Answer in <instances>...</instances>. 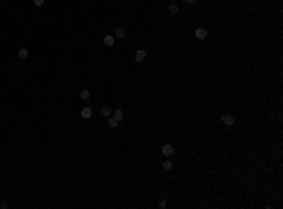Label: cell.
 <instances>
[{
	"instance_id": "cell-9",
	"label": "cell",
	"mask_w": 283,
	"mask_h": 209,
	"mask_svg": "<svg viewBox=\"0 0 283 209\" xmlns=\"http://www.w3.org/2000/svg\"><path fill=\"white\" fill-rule=\"evenodd\" d=\"M178 12H179V8L176 6V4H172V6L168 8V13H170V15H178Z\"/></svg>"
},
{
	"instance_id": "cell-2",
	"label": "cell",
	"mask_w": 283,
	"mask_h": 209,
	"mask_svg": "<svg viewBox=\"0 0 283 209\" xmlns=\"http://www.w3.org/2000/svg\"><path fill=\"white\" fill-rule=\"evenodd\" d=\"M162 155L166 156V158H168V156H172V155H174V147L170 145V143H166V145L162 147Z\"/></svg>"
},
{
	"instance_id": "cell-16",
	"label": "cell",
	"mask_w": 283,
	"mask_h": 209,
	"mask_svg": "<svg viewBox=\"0 0 283 209\" xmlns=\"http://www.w3.org/2000/svg\"><path fill=\"white\" fill-rule=\"evenodd\" d=\"M0 207H2V209H6V207H8V203H6V202H0Z\"/></svg>"
},
{
	"instance_id": "cell-11",
	"label": "cell",
	"mask_w": 283,
	"mask_h": 209,
	"mask_svg": "<svg viewBox=\"0 0 283 209\" xmlns=\"http://www.w3.org/2000/svg\"><path fill=\"white\" fill-rule=\"evenodd\" d=\"M113 38H125V30H123L121 27L115 28V36H113Z\"/></svg>"
},
{
	"instance_id": "cell-7",
	"label": "cell",
	"mask_w": 283,
	"mask_h": 209,
	"mask_svg": "<svg viewBox=\"0 0 283 209\" xmlns=\"http://www.w3.org/2000/svg\"><path fill=\"white\" fill-rule=\"evenodd\" d=\"M81 117H83V119H91V117H92V109L91 108H83V109H81Z\"/></svg>"
},
{
	"instance_id": "cell-10",
	"label": "cell",
	"mask_w": 283,
	"mask_h": 209,
	"mask_svg": "<svg viewBox=\"0 0 283 209\" xmlns=\"http://www.w3.org/2000/svg\"><path fill=\"white\" fill-rule=\"evenodd\" d=\"M111 115H113V117H115V119H117V121H119V123H121V121H123V111H121V109H115V111H113V113H111Z\"/></svg>"
},
{
	"instance_id": "cell-13",
	"label": "cell",
	"mask_w": 283,
	"mask_h": 209,
	"mask_svg": "<svg viewBox=\"0 0 283 209\" xmlns=\"http://www.w3.org/2000/svg\"><path fill=\"white\" fill-rule=\"evenodd\" d=\"M79 96H81L83 100H89V98H91V90H87V89H85V90H81Z\"/></svg>"
},
{
	"instance_id": "cell-5",
	"label": "cell",
	"mask_w": 283,
	"mask_h": 209,
	"mask_svg": "<svg viewBox=\"0 0 283 209\" xmlns=\"http://www.w3.org/2000/svg\"><path fill=\"white\" fill-rule=\"evenodd\" d=\"M100 113H102V115H104L106 119H108V117H111V113H113V111H111V108H110V106H102Z\"/></svg>"
},
{
	"instance_id": "cell-8",
	"label": "cell",
	"mask_w": 283,
	"mask_h": 209,
	"mask_svg": "<svg viewBox=\"0 0 283 209\" xmlns=\"http://www.w3.org/2000/svg\"><path fill=\"white\" fill-rule=\"evenodd\" d=\"M113 43H115V38L113 36H104V45L106 47H111Z\"/></svg>"
},
{
	"instance_id": "cell-12",
	"label": "cell",
	"mask_w": 283,
	"mask_h": 209,
	"mask_svg": "<svg viewBox=\"0 0 283 209\" xmlns=\"http://www.w3.org/2000/svg\"><path fill=\"white\" fill-rule=\"evenodd\" d=\"M19 59H21V60L28 59V51L27 49H19Z\"/></svg>"
},
{
	"instance_id": "cell-1",
	"label": "cell",
	"mask_w": 283,
	"mask_h": 209,
	"mask_svg": "<svg viewBox=\"0 0 283 209\" xmlns=\"http://www.w3.org/2000/svg\"><path fill=\"white\" fill-rule=\"evenodd\" d=\"M146 55H147V53H146V51H143V49H138L136 53H134V60H136V62H143V59H146Z\"/></svg>"
},
{
	"instance_id": "cell-3",
	"label": "cell",
	"mask_w": 283,
	"mask_h": 209,
	"mask_svg": "<svg viewBox=\"0 0 283 209\" xmlns=\"http://www.w3.org/2000/svg\"><path fill=\"white\" fill-rule=\"evenodd\" d=\"M221 121H223L226 126H232L234 124V117L232 115H223V117H221Z\"/></svg>"
},
{
	"instance_id": "cell-17",
	"label": "cell",
	"mask_w": 283,
	"mask_h": 209,
	"mask_svg": "<svg viewBox=\"0 0 283 209\" xmlns=\"http://www.w3.org/2000/svg\"><path fill=\"white\" fill-rule=\"evenodd\" d=\"M183 2H185V4H194L196 0H183Z\"/></svg>"
},
{
	"instance_id": "cell-14",
	"label": "cell",
	"mask_w": 283,
	"mask_h": 209,
	"mask_svg": "<svg viewBox=\"0 0 283 209\" xmlns=\"http://www.w3.org/2000/svg\"><path fill=\"white\" fill-rule=\"evenodd\" d=\"M162 168H164L166 171H168V170H172V162H170V160H164V162H162Z\"/></svg>"
},
{
	"instance_id": "cell-6",
	"label": "cell",
	"mask_w": 283,
	"mask_h": 209,
	"mask_svg": "<svg viewBox=\"0 0 283 209\" xmlns=\"http://www.w3.org/2000/svg\"><path fill=\"white\" fill-rule=\"evenodd\" d=\"M194 34H196L198 40H204L206 36H208V30H206V28H196V32H194Z\"/></svg>"
},
{
	"instance_id": "cell-4",
	"label": "cell",
	"mask_w": 283,
	"mask_h": 209,
	"mask_svg": "<svg viewBox=\"0 0 283 209\" xmlns=\"http://www.w3.org/2000/svg\"><path fill=\"white\" fill-rule=\"evenodd\" d=\"M108 126H110V128H117V126H119V121L115 119V117H108Z\"/></svg>"
},
{
	"instance_id": "cell-15",
	"label": "cell",
	"mask_w": 283,
	"mask_h": 209,
	"mask_svg": "<svg viewBox=\"0 0 283 209\" xmlns=\"http://www.w3.org/2000/svg\"><path fill=\"white\" fill-rule=\"evenodd\" d=\"M32 2H34V6H44L45 0H32Z\"/></svg>"
}]
</instances>
